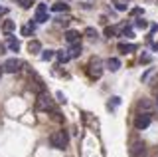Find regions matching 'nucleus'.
I'll list each match as a JSON object with an SVG mask.
<instances>
[{"mask_svg":"<svg viewBox=\"0 0 158 157\" xmlns=\"http://www.w3.org/2000/svg\"><path fill=\"white\" fill-rule=\"evenodd\" d=\"M49 145L56 149H65L67 147V133L65 131H53L49 135Z\"/></svg>","mask_w":158,"mask_h":157,"instance_id":"f257e3e1","label":"nucleus"},{"mask_svg":"<svg viewBox=\"0 0 158 157\" xmlns=\"http://www.w3.org/2000/svg\"><path fill=\"white\" fill-rule=\"evenodd\" d=\"M36 107L40 111H49V110H53V100L46 94V92H42V94L38 96V100H36Z\"/></svg>","mask_w":158,"mask_h":157,"instance_id":"f03ea898","label":"nucleus"},{"mask_svg":"<svg viewBox=\"0 0 158 157\" xmlns=\"http://www.w3.org/2000/svg\"><path fill=\"white\" fill-rule=\"evenodd\" d=\"M150 121H152L150 111H142V114H138L135 117V127H136L138 131H142V129H146V127L150 125Z\"/></svg>","mask_w":158,"mask_h":157,"instance_id":"7ed1b4c3","label":"nucleus"},{"mask_svg":"<svg viewBox=\"0 0 158 157\" xmlns=\"http://www.w3.org/2000/svg\"><path fill=\"white\" fill-rule=\"evenodd\" d=\"M22 66H24V62H22V60H16V58H10V60H6V62H4L2 70H4V72H8V74H18L20 70H22Z\"/></svg>","mask_w":158,"mask_h":157,"instance_id":"20e7f679","label":"nucleus"},{"mask_svg":"<svg viewBox=\"0 0 158 157\" xmlns=\"http://www.w3.org/2000/svg\"><path fill=\"white\" fill-rule=\"evenodd\" d=\"M101 74H103L101 60H97V58H95V60H91V62H89V76L97 80V78H101Z\"/></svg>","mask_w":158,"mask_h":157,"instance_id":"39448f33","label":"nucleus"},{"mask_svg":"<svg viewBox=\"0 0 158 157\" xmlns=\"http://www.w3.org/2000/svg\"><path fill=\"white\" fill-rule=\"evenodd\" d=\"M38 24H44V22H48L49 20V16H48V6L46 4H38V8H36V18H34Z\"/></svg>","mask_w":158,"mask_h":157,"instance_id":"423d86ee","label":"nucleus"},{"mask_svg":"<svg viewBox=\"0 0 158 157\" xmlns=\"http://www.w3.org/2000/svg\"><path fill=\"white\" fill-rule=\"evenodd\" d=\"M132 155H135V157H146V149H144V143H138V141H136V143H132Z\"/></svg>","mask_w":158,"mask_h":157,"instance_id":"0eeeda50","label":"nucleus"},{"mask_svg":"<svg viewBox=\"0 0 158 157\" xmlns=\"http://www.w3.org/2000/svg\"><path fill=\"white\" fill-rule=\"evenodd\" d=\"M79 38H81V34L75 32V30H67V32H65V42H67V44H77Z\"/></svg>","mask_w":158,"mask_h":157,"instance_id":"6e6552de","label":"nucleus"},{"mask_svg":"<svg viewBox=\"0 0 158 157\" xmlns=\"http://www.w3.org/2000/svg\"><path fill=\"white\" fill-rule=\"evenodd\" d=\"M117 50L121 52V54H131V52L136 50V46H135V44H125V42H121V44L117 46Z\"/></svg>","mask_w":158,"mask_h":157,"instance_id":"1a4fd4ad","label":"nucleus"},{"mask_svg":"<svg viewBox=\"0 0 158 157\" xmlns=\"http://www.w3.org/2000/svg\"><path fill=\"white\" fill-rule=\"evenodd\" d=\"M107 68L111 72H117L118 68H121V60H118V58H109V60H107Z\"/></svg>","mask_w":158,"mask_h":157,"instance_id":"9d476101","label":"nucleus"},{"mask_svg":"<svg viewBox=\"0 0 158 157\" xmlns=\"http://www.w3.org/2000/svg\"><path fill=\"white\" fill-rule=\"evenodd\" d=\"M28 50L32 52V54H38V52H42V44H40L38 40H30V44H28Z\"/></svg>","mask_w":158,"mask_h":157,"instance_id":"9b49d317","label":"nucleus"},{"mask_svg":"<svg viewBox=\"0 0 158 157\" xmlns=\"http://www.w3.org/2000/svg\"><path fill=\"white\" fill-rule=\"evenodd\" d=\"M52 10H53V12H67L69 6H67L65 2H56V4L52 6Z\"/></svg>","mask_w":158,"mask_h":157,"instance_id":"f8f14e48","label":"nucleus"},{"mask_svg":"<svg viewBox=\"0 0 158 157\" xmlns=\"http://www.w3.org/2000/svg\"><path fill=\"white\" fill-rule=\"evenodd\" d=\"M8 48H10L12 52H18V50H20V42H18L14 36H10V38H8Z\"/></svg>","mask_w":158,"mask_h":157,"instance_id":"ddd939ff","label":"nucleus"},{"mask_svg":"<svg viewBox=\"0 0 158 157\" xmlns=\"http://www.w3.org/2000/svg\"><path fill=\"white\" fill-rule=\"evenodd\" d=\"M138 110H140V111H150L152 110L150 100H140V101H138Z\"/></svg>","mask_w":158,"mask_h":157,"instance_id":"4468645a","label":"nucleus"},{"mask_svg":"<svg viewBox=\"0 0 158 157\" xmlns=\"http://www.w3.org/2000/svg\"><path fill=\"white\" fill-rule=\"evenodd\" d=\"M79 54H81V46H79V44H71V48H69V58H77Z\"/></svg>","mask_w":158,"mask_h":157,"instance_id":"2eb2a0df","label":"nucleus"},{"mask_svg":"<svg viewBox=\"0 0 158 157\" xmlns=\"http://www.w3.org/2000/svg\"><path fill=\"white\" fill-rule=\"evenodd\" d=\"M14 28H16V24H14V20H4V24H2V30L6 32V34H10L14 30Z\"/></svg>","mask_w":158,"mask_h":157,"instance_id":"dca6fc26","label":"nucleus"},{"mask_svg":"<svg viewBox=\"0 0 158 157\" xmlns=\"http://www.w3.org/2000/svg\"><path fill=\"white\" fill-rule=\"evenodd\" d=\"M53 56H56V52H53V50H44V52H42V60H44V62H49Z\"/></svg>","mask_w":158,"mask_h":157,"instance_id":"f3484780","label":"nucleus"},{"mask_svg":"<svg viewBox=\"0 0 158 157\" xmlns=\"http://www.w3.org/2000/svg\"><path fill=\"white\" fill-rule=\"evenodd\" d=\"M56 58L63 64V62H67V60H69V54H65V52H56Z\"/></svg>","mask_w":158,"mask_h":157,"instance_id":"a211bd4d","label":"nucleus"},{"mask_svg":"<svg viewBox=\"0 0 158 157\" xmlns=\"http://www.w3.org/2000/svg\"><path fill=\"white\" fill-rule=\"evenodd\" d=\"M32 32H34V24H28V26L22 28V36H30Z\"/></svg>","mask_w":158,"mask_h":157,"instance_id":"6ab92c4d","label":"nucleus"},{"mask_svg":"<svg viewBox=\"0 0 158 157\" xmlns=\"http://www.w3.org/2000/svg\"><path fill=\"white\" fill-rule=\"evenodd\" d=\"M118 104H121V97H113V101H109V110H111V107L115 110Z\"/></svg>","mask_w":158,"mask_h":157,"instance_id":"aec40b11","label":"nucleus"},{"mask_svg":"<svg viewBox=\"0 0 158 157\" xmlns=\"http://www.w3.org/2000/svg\"><path fill=\"white\" fill-rule=\"evenodd\" d=\"M18 2H20L22 8H30V6H32V0H18Z\"/></svg>","mask_w":158,"mask_h":157,"instance_id":"412c9836","label":"nucleus"},{"mask_svg":"<svg viewBox=\"0 0 158 157\" xmlns=\"http://www.w3.org/2000/svg\"><path fill=\"white\" fill-rule=\"evenodd\" d=\"M146 26H148L146 20H142V18H138V20H136V28H146Z\"/></svg>","mask_w":158,"mask_h":157,"instance_id":"4be33fe9","label":"nucleus"},{"mask_svg":"<svg viewBox=\"0 0 158 157\" xmlns=\"http://www.w3.org/2000/svg\"><path fill=\"white\" fill-rule=\"evenodd\" d=\"M85 34H87L89 38H95V36H97V32L93 30V28H87V30H85Z\"/></svg>","mask_w":158,"mask_h":157,"instance_id":"5701e85b","label":"nucleus"},{"mask_svg":"<svg viewBox=\"0 0 158 157\" xmlns=\"http://www.w3.org/2000/svg\"><path fill=\"white\" fill-rule=\"evenodd\" d=\"M123 36H127V38H132V30H131V28H125V30H123Z\"/></svg>","mask_w":158,"mask_h":157,"instance_id":"b1692460","label":"nucleus"},{"mask_svg":"<svg viewBox=\"0 0 158 157\" xmlns=\"http://www.w3.org/2000/svg\"><path fill=\"white\" fill-rule=\"evenodd\" d=\"M117 10H127V4H123V2H118V0H117Z\"/></svg>","mask_w":158,"mask_h":157,"instance_id":"393cba45","label":"nucleus"},{"mask_svg":"<svg viewBox=\"0 0 158 157\" xmlns=\"http://www.w3.org/2000/svg\"><path fill=\"white\" fill-rule=\"evenodd\" d=\"M113 34H115V30H113V28H105V36H107V38H111Z\"/></svg>","mask_w":158,"mask_h":157,"instance_id":"a878e982","label":"nucleus"},{"mask_svg":"<svg viewBox=\"0 0 158 157\" xmlns=\"http://www.w3.org/2000/svg\"><path fill=\"white\" fill-rule=\"evenodd\" d=\"M2 72H4V70H2V68H0V76H2Z\"/></svg>","mask_w":158,"mask_h":157,"instance_id":"bb28decb","label":"nucleus"},{"mask_svg":"<svg viewBox=\"0 0 158 157\" xmlns=\"http://www.w3.org/2000/svg\"><path fill=\"white\" fill-rule=\"evenodd\" d=\"M154 48H156V50H158V42H156V46H154Z\"/></svg>","mask_w":158,"mask_h":157,"instance_id":"cd10ccee","label":"nucleus"},{"mask_svg":"<svg viewBox=\"0 0 158 157\" xmlns=\"http://www.w3.org/2000/svg\"><path fill=\"white\" fill-rule=\"evenodd\" d=\"M156 105H158V97H156Z\"/></svg>","mask_w":158,"mask_h":157,"instance_id":"c85d7f7f","label":"nucleus"}]
</instances>
